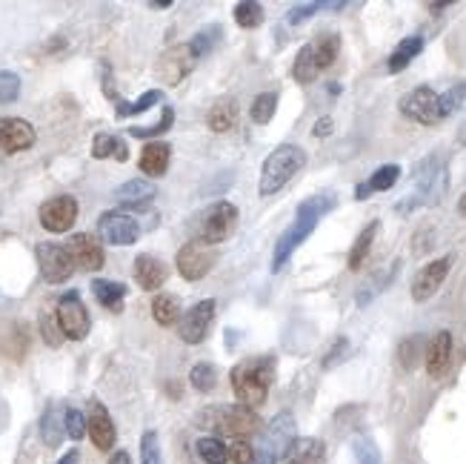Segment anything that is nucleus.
I'll use <instances>...</instances> for the list:
<instances>
[{"label":"nucleus","instance_id":"nucleus-1","mask_svg":"<svg viewBox=\"0 0 466 464\" xmlns=\"http://www.w3.org/2000/svg\"><path fill=\"white\" fill-rule=\"evenodd\" d=\"M332 207H335V198H329V195H315V198L303 201V204L298 207V212H295V221L289 224V230L278 238L275 255H272V273H280L283 267L289 264V258L295 255V250L315 232L318 221L327 215Z\"/></svg>","mask_w":466,"mask_h":464},{"label":"nucleus","instance_id":"nucleus-2","mask_svg":"<svg viewBox=\"0 0 466 464\" xmlns=\"http://www.w3.org/2000/svg\"><path fill=\"white\" fill-rule=\"evenodd\" d=\"M229 381H232L238 405L249 407V410H258L263 401L269 398V390H272L275 356H255V358L240 361V365L232 367Z\"/></svg>","mask_w":466,"mask_h":464},{"label":"nucleus","instance_id":"nucleus-3","mask_svg":"<svg viewBox=\"0 0 466 464\" xmlns=\"http://www.w3.org/2000/svg\"><path fill=\"white\" fill-rule=\"evenodd\" d=\"M303 167H307V152H303L298 144H280V147H275V152L267 160H263V167H260L258 195L260 198L278 195Z\"/></svg>","mask_w":466,"mask_h":464},{"label":"nucleus","instance_id":"nucleus-4","mask_svg":"<svg viewBox=\"0 0 466 464\" xmlns=\"http://www.w3.org/2000/svg\"><path fill=\"white\" fill-rule=\"evenodd\" d=\"M200 428H207L212 433L220 436H232L235 441H249V436L260 433V418L255 410L243 407V405H218V407H207L198 418Z\"/></svg>","mask_w":466,"mask_h":464},{"label":"nucleus","instance_id":"nucleus-5","mask_svg":"<svg viewBox=\"0 0 466 464\" xmlns=\"http://www.w3.org/2000/svg\"><path fill=\"white\" fill-rule=\"evenodd\" d=\"M295 418L292 413H278L267 428L252 441L255 461L252 464H283L289 448L295 445Z\"/></svg>","mask_w":466,"mask_h":464},{"label":"nucleus","instance_id":"nucleus-6","mask_svg":"<svg viewBox=\"0 0 466 464\" xmlns=\"http://www.w3.org/2000/svg\"><path fill=\"white\" fill-rule=\"evenodd\" d=\"M338 52H340L338 35H318L315 40H309V44H303L298 49L295 64H292V77L298 84H315L318 75L335 64Z\"/></svg>","mask_w":466,"mask_h":464},{"label":"nucleus","instance_id":"nucleus-7","mask_svg":"<svg viewBox=\"0 0 466 464\" xmlns=\"http://www.w3.org/2000/svg\"><path fill=\"white\" fill-rule=\"evenodd\" d=\"M235 227H238V207L229 204V201H215L198 218V241L218 247L235 232Z\"/></svg>","mask_w":466,"mask_h":464},{"label":"nucleus","instance_id":"nucleus-8","mask_svg":"<svg viewBox=\"0 0 466 464\" xmlns=\"http://www.w3.org/2000/svg\"><path fill=\"white\" fill-rule=\"evenodd\" d=\"M57 327L60 333H64V338H72V341H84L89 335V327H92V321H89V310L84 304V298H80L75 290H69L64 298L57 301Z\"/></svg>","mask_w":466,"mask_h":464},{"label":"nucleus","instance_id":"nucleus-9","mask_svg":"<svg viewBox=\"0 0 466 464\" xmlns=\"http://www.w3.org/2000/svg\"><path fill=\"white\" fill-rule=\"evenodd\" d=\"M215 258H218V247H209L204 241H187L184 247H180L177 258H175V267L180 273V278L187 281H200L204 275H209V270L215 267Z\"/></svg>","mask_w":466,"mask_h":464},{"label":"nucleus","instance_id":"nucleus-10","mask_svg":"<svg viewBox=\"0 0 466 464\" xmlns=\"http://www.w3.org/2000/svg\"><path fill=\"white\" fill-rule=\"evenodd\" d=\"M400 112L412 118L420 127H435L443 120L441 115V95L432 87H418L400 98Z\"/></svg>","mask_w":466,"mask_h":464},{"label":"nucleus","instance_id":"nucleus-11","mask_svg":"<svg viewBox=\"0 0 466 464\" xmlns=\"http://www.w3.org/2000/svg\"><path fill=\"white\" fill-rule=\"evenodd\" d=\"M35 255H37V267H40V275H44L46 284H64V281L72 278L75 273V261L66 250V244H37L35 247Z\"/></svg>","mask_w":466,"mask_h":464},{"label":"nucleus","instance_id":"nucleus-12","mask_svg":"<svg viewBox=\"0 0 466 464\" xmlns=\"http://www.w3.org/2000/svg\"><path fill=\"white\" fill-rule=\"evenodd\" d=\"M215 310H218L215 298H204V301H198L195 307H189L177 321L180 341H184V345H200V341H204L212 330Z\"/></svg>","mask_w":466,"mask_h":464},{"label":"nucleus","instance_id":"nucleus-13","mask_svg":"<svg viewBox=\"0 0 466 464\" xmlns=\"http://www.w3.org/2000/svg\"><path fill=\"white\" fill-rule=\"evenodd\" d=\"M97 230L104 244L112 247H129L140 238V224L129 215V212H120V210H109L97 218Z\"/></svg>","mask_w":466,"mask_h":464},{"label":"nucleus","instance_id":"nucleus-14","mask_svg":"<svg viewBox=\"0 0 466 464\" xmlns=\"http://www.w3.org/2000/svg\"><path fill=\"white\" fill-rule=\"evenodd\" d=\"M452 261H455V255H441V258L430 261L427 267H420L418 275L412 278V301H418V304L430 301L443 287V281H447V275L452 270Z\"/></svg>","mask_w":466,"mask_h":464},{"label":"nucleus","instance_id":"nucleus-15","mask_svg":"<svg viewBox=\"0 0 466 464\" xmlns=\"http://www.w3.org/2000/svg\"><path fill=\"white\" fill-rule=\"evenodd\" d=\"M37 218H40V227L46 232H69L72 224L77 221V201L72 195L49 198L46 204L40 207Z\"/></svg>","mask_w":466,"mask_h":464},{"label":"nucleus","instance_id":"nucleus-16","mask_svg":"<svg viewBox=\"0 0 466 464\" xmlns=\"http://www.w3.org/2000/svg\"><path fill=\"white\" fill-rule=\"evenodd\" d=\"M35 127L24 118H0V158L17 155L35 147Z\"/></svg>","mask_w":466,"mask_h":464},{"label":"nucleus","instance_id":"nucleus-17","mask_svg":"<svg viewBox=\"0 0 466 464\" xmlns=\"http://www.w3.org/2000/svg\"><path fill=\"white\" fill-rule=\"evenodd\" d=\"M195 64H198V57H195L189 44L172 46L157 60V77L164 80V84H169V87H177L180 80H184L195 69Z\"/></svg>","mask_w":466,"mask_h":464},{"label":"nucleus","instance_id":"nucleus-18","mask_svg":"<svg viewBox=\"0 0 466 464\" xmlns=\"http://www.w3.org/2000/svg\"><path fill=\"white\" fill-rule=\"evenodd\" d=\"M66 250H69V255H72V261H75V267L86 270V273L100 270V267H104V261H106L104 244H100V241H97L95 235H89V232H77V235H72V238L66 241Z\"/></svg>","mask_w":466,"mask_h":464},{"label":"nucleus","instance_id":"nucleus-19","mask_svg":"<svg viewBox=\"0 0 466 464\" xmlns=\"http://www.w3.org/2000/svg\"><path fill=\"white\" fill-rule=\"evenodd\" d=\"M452 361V333L450 330H438L430 341H427V353H423V365H427V373L432 378H441L450 370Z\"/></svg>","mask_w":466,"mask_h":464},{"label":"nucleus","instance_id":"nucleus-20","mask_svg":"<svg viewBox=\"0 0 466 464\" xmlns=\"http://www.w3.org/2000/svg\"><path fill=\"white\" fill-rule=\"evenodd\" d=\"M89 438L97 450H112L115 448V438H117V430H115V421L109 416V410L104 405H92L89 410Z\"/></svg>","mask_w":466,"mask_h":464},{"label":"nucleus","instance_id":"nucleus-21","mask_svg":"<svg viewBox=\"0 0 466 464\" xmlns=\"http://www.w3.org/2000/svg\"><path fill=\"white\" fill-rule=\"evenodd\" d=\"M155 184L147 178H135V180H127V184H120L115 190V201L117 204H124L127 210H147L152 201H155Z\"/></svg>","mask_w":466,"mask_h":464},{"label":"nucleus","instance_id":"nucleus-22","mask_svg":"<svg viewBox=\"0 0 466 464\" xmlns=\"http://www.w3.org/2000/svg\"><path fill=\"white\" fill-rule=\"evenodd\" d=\"M167 275H169V270H167V264L157 255L144 253V255L135 258V281H137L140 290H149V293L160 290V287H164Z\"/></svg>","mask_w":466,"mask_h":464},{"label":"nucleus","instance_id":"nucleus-23","mask_svg":"<svg viewBox=\"0 0 466 464\" xmlns=\"http://www.w3.org/2000/svg\"><path fill=\"white\" fill-rule=\"evenodd\" d=\"M169 160H172V147L164 144V140H152V144H147L144 152H140L137 167L149 178H160L169 170Z\"/></svg>","mask_w":466,"mask_h":464},{"label":"nucleus","instance_id":"nucleus-24","mask_svg":"<svg viewBox=\"0 0 466 464\" xmlns=\"http://www.w3.org/2000/svg\"><path fill=\"white\" fill-rule=\"evenodd\" d=\"M323 459H327V445L315 436H303L295 438V445L289 448L283 464H323Z\"/></svg>","mask_w":466,"mask_h":464},{"label":"nucleus","instance_id":"nucleus-25","mask_svg":"<svg viewBox=\"0 0 466 464\" xmlns=\"http://www.w3.org/2000/svg\"><path fill=\"white\" fill-rule=\"evenodd\" d=\"M92 293L97 298L100 307H106L112 313H120L124 310V301H127V284H120V281H109V278H95L92 281Z\"/></svg>","mask_w":466,"mask_h":464},{"label":"nucleus","instance_id":"nucleus-26","mask_svg":"<svg viewBox=\"0 0 466 464\" xmlns=\"http://www.w3.org/2000/svg\"><path fill=\"white\" fill-rule=\"evenodd\" d=\"M238 115H240L238 100L235 98H220L218 104H212V109L207 115V124H209L212 132H229L238 124Z\"/></svg>","mask_w":466,"mask_h":464},{"label":"nucleus","instance_id":"nucleus-27","mask_svg":"<svg viewBox=\"0 0 466 464\" xmlns=\"http://www.w3.org/2000/svg\"><path fill=\"white\" fill-rule=\"evenodd\" d=\"M423 52V37L420 35H410V37H403L400 44L395 46V52L390 55V60H387V69L395 75V72H403L407 69L412 60L418 57Z\"/></svg>","mask_w":466,"mask_h":464},{"label":"nucleus","instance_id":"nucleus-28","mask_svg":"<svg viewBox=\"0 0 466 464\" xmlns=\"http://www.w3.org/2000/svg\"><path fill=\"white\" fill-rule=\"evenodd\" d=\"M92 155H95L97 160H104V158L129 160V147H127V140H124V138L109 135V132H100V135H95V140H92Z\"/></svg>","mask_w":466,"mask_h":464},{"label":"nucleus","instance_id":"nucleus-29","mask_svg":"<svg viewBox=\"0 0 466 464\" xmlns=\"http://www.w3.org/2000/svg\"><path fill=\"white\" fill-rule=\"evenodd\" d=\"M378 221H370L367 227L360 230V235L355 238V244H352V250H350V270L352 273H358L363 264H367V255H370V250H372V241H375V235H378Z\"/></svg>","mask_w":466,"mask_h":464},{"label":"nucleus","instance_id":"nucleus-30","mask_svg":"<svg viewBox=\"0 0 466 464\" xmlns=\"http://www.w3.org/2000/svg\"><path fill=\"white\" fill-rule=\"evenodd\" d=\"M66 436V425L60 421L55 407H46V413L40 416V438H44L46 448H60V441Z\"/></svg>","mask_w":466,"mask_h":464},{"label":"nucleus","instance_id":"nucleus-31","mask_svg":"<svg viewBox=\"0 0 466 464\" xmlns=\"http://www.w3.org/2000/svg\"><path fill=\"white\" fill-rule=\"evenodd\" d=\"M152 318L160 327H172L175 321H180V301L175 295H155L152 301Z\"/></svg>","mask_w":466,"mask_h":464},{"label":"nucleus","instance_id":"nucleus-32","mask_svg":"<svg viewBox=\"0 0 466 464\" xmlns=\"http://www.w3.org/2000/svg\"><path fill=\"white\" fill-rule=\"evenodd\" d=\"M198 456L204 459L207 464H227L229 461V448L224 445V438L218 436H204L198 438Z\"/></svg>","mask_w":466,"mask_h":464},{"label":"nucleus","instance_id":"nucleus-33","mask_svg":"<svg viewBox=\"0 0 466 464\" xmlns=\"http://www.w3.org/2000/svg\"><path fill=\"white\" fill-rule=\"evenodd\" d=\"M164 100V92L160 89H149V92H144L137 100H117V109H115V115L117 118H129V115H140V112H147V109H152L155 104H160Z\"/></svg>","mask_w":466,"mask_h":464},{"label":"nucleus","instance_id":"nucleus-34","mask_svg":"<svg viewBox=\"0 0 466 464\" xmlns=\"http://www.w3.org/2000/svg\"><path fill=\"white\" fill-rule=\"evenodd\" d=\"M275 112H278V95L275 92H260L255 100H252V107H249V115H252V120L255 124H269V120L275 118Z\"/></svg>","mask_w":466,"mask_h":464},{"label":"nucleus","instance_id":"nucleus-35","mask_svg":"<svg viewBox=\"0 0 466 464\" xmlns=\"http://www.w3.org/2000/svg\"><path fill=\"white\" fill-rule=\"evenodd\" d=\"M398 178H400V167H398V164L378 167V170L370 175V180H367V190H370V195H372V192H387V190H392V187L398 184Z\"/></svg>","mask_w":466,"mask_h":464},{"label":"nucleus","instance_id":"nucleus-36","mask_svg":"<svg viewBox=\"0 0 466 464\" xmlns=\"http://www.w3.org/2000/svg\"><path fill=\"white\" fill-rule=\"evenodd\" d=\"M220 35H224V32H220V26L218 24H212V26H204V29H200L192 40H189V46H192V52H195V57L200 60V57H207L212 49H215V44H218V40H220Z\"/></svg>","mask_w":466,"mask_h":464},{"label":"nucleus","instance_id":"nucleus-37","mask_svg":"<svg viewBox=\"0 0 466 464\" xmlns=\"http://www.w3.org/2000/svg\"><path fill=\"white\" fill-rule=\"evenodd\" d=\"M466 107V80H458L447 92L441 95V115L450 118L455 112H461Z\"/></svg>","mask_w":466,"mask_h":464},{"label":"nucleus","instance_id":"nucleus-38","mask_svg":"<svg viewBox=\"0 0 466 464\" xmlns=\"http://www.w3.org/2000/svg\"><path fill=\"white\" fill-rule=\"evenodd\" d=\"M235 20L240 29H258L263 24V6L255 4V0H243V4L235 6Z\"/></svg>","mask_w":466,"mask_h":464},{"label":"nucleus","instance_id":"nucleus-39","mask_svg":"<svg viewBox=\"0 0 466 464\" xmlns=\"http://www.w3.org/2000/svg\"><path fill=\"white\" fill-rule=\"evenodd\" d=\"M189 381H192V387H195L198 393H212L215 385H218V370H215L212 365H207V361H200V365L192 367Z\"/></svg>","mask_w":466,"mask_h":464},{"label":"nucleus","instance_id":"nucleus-40","mask_svg":"<svg viewBox=\"0 0 466 464\" xmlns=\"http://www.w3.org/2000/svg\"><path fill=\"white\" fill-rule=\"evenodd\" d=\"M395 270H398V264H392V267H390L387 273H383V275H375V278L370 281V284H363V290H360V293H358V298H355V301H358V307H367L378 293H383V287H387L390 281H392Z\"/></svg>","mask_w":466,"mask_h":464},{"label":"nucleus","instance_id":"nucleus-41","mask_svg":"<svg viewBox=\"0 0 466 464\" xmlns=\"http://www.w3.org/2000/svg\"><path fill=\"white\" fill-rule=\"evenodd\" d=\"M172 124H175V109H172V107H164V112H160V120H157V124H152V127H132L129 132H132L135 138H157V135L169 132Z\"/></svg>","mask_w":466,"mask_h":464},{"label":"nucleus","instance_id":"nucleus-42","mask_svg":"<svg viewBox=\"0 0 466 464\" xmlns=\"http://www.w3.org/2000/svg\"><path fill=\"white\" fill-rule=\"evenodd\" d=\"M140 464H164V453H160V438L155 430H147L140 438Z\"/></svg>","mask_w":466,"mask_h":464},{"label":"nucleus","instance_id":"nucleus-43","mask_svg":"<svg viewBox=\"0 0 466 464\" xmlns=\"http://www.w3.org/2000/svg\"><path fill=\"white\" fill-rule=\"evenodd\" d=\"M423 353H427V345H423V338H418V335H412V338H407L400 345V350H398V356H400V365L403 367H415L418 361L423 358Z\"/></svg>","mask_w":466,"mask_h":464},{"label":"nucleus","instance_id":"nucleus-44","mask_svg":"<svg viewBox=\"0 0 466 464\" xmlns=\"http://www.w3.org/2000/svg\"><path fill=\"white\" fill-rule=\"evenodd\" d=\"M64 425H66V436L69 438H75V441H80L84 436H89V418L80 413V410H75V407H69L66 413H64Z\"/></svg>","mask_w":466,"mask_h":464},{"label":"nucleus","instance_id":"nucleus-45","mask_svg":"<svg viewBox=\"0 0 466 464\" xmlns=\"http://www.w3.org/2000/svg\"><path fill=\"white\" fill-rule=\"evenodd\" d=\"M20 95V77L9 69L0 72V104H12Z\"/></svg>","mask_w":466,"mask_h":464},{"label":"nucleus","instance_id":"nucleus-46","mask_svg":"<svg viewBox=\"0 0 466 464\" xmlns=\"http://www.w3.org/2000/svg\"><path fill=\"white\" fill-rule=\"evenodd\" d=\"M229 459H232L235 464H252V461H255V450H252L249 441H232Z\"/></svg>","mask_w":466,"mask_h":464},{"label":"nucleus","instance_id":"nucleus-47","mask_svg":"<svg viewBox=\"0 0 466 464\" xmlns=\"http://www.w3.org/2000/svg\"><path fill=\"white\" fill-rule=\"evenodd\" d=\"M40 330H44V338H46V345H49V347H60V341H64V333H60L57 325H52V318H49V315L40 318Z\"/></svg>","mask_w":466,"mask_h":464},{"label":"nucleus","instance_id":"nucleus-48","mask_svg":"<svg viewBox=\"0 0 466 464\" xmlns=\"http://www.w3.org/2000/svg\"><path fill=\"white\" fill-rule=\"evenodd\" d=\"M355 450H358V464H380L378 450L370 445V441H358Z\"/></svg>","mask_w":466,"mask_h":464},{"label":"nucleus","instance_id":"nucleus-49","mask_svg":"<svg viewBox=\"0 0 466 464\" xmlns=\"http://www.w3.org/2000/svg\"><path fill=\"white\" fill-rule=\"evenodd\" d=\"M347 347H350V341H347V338H343V335H340V338L335 341V347H332V350L327 353V358H323V367H327V370H329L332 365H338V361H340V356H343V353H347Z\"/></svg>","mask_w":466,"mask_h":464},{"label":"nucleus","instance_id":"nucleus-50","mask_svg":"<svg viewBox=\"0 0 466 464\" xmlns=\"http://www.w3.org/2000/svg\"><path fill=\"white\" fill-rule=\"evenodd\" d=\"M332 132V118H320L318 124H315V135L318 138H327Z\"/></svg>","mask_w":466,"mask_h":464},{"label":"nucleus","instance_id":"nucleus-51","mask_svg":"<svg viewBox=\"0 0 466 464\" xmlns=\"http://www.w3.org/2000/svg\"><path fill=\"white\" fill-rule=\"evenodd\" d=\"M106 464H132V456L127 450H115Z\"/></svg>","mask_w":466,"mask_h":464},{"label":"nucleus","instance_id":"nucleus-52","mask_svg":"<svg viewBox=\"0 0 466 464\" xmlns=\"http://www.w3.org/2000/svg\"><path fill=\"white\" fill-rule=\"evenodd\" d=\"M57 464H80V453H77V450H69V453H66L64 459H60Z\"/></svg>","mask_w":466,"mask_h":464},{"label":"nucleus","instance_id":"nucleus-53","mask_svg":"<svg viewBox=\"0 0 466 464\" xmlns=\"http://www.w3.org/2000/svg\"><path fill=\"white\" fill-rule=\"evenodd\" d=\"M149 6H152V9H169L172 4H169V0H152Z\"/></svg>","mask_w":466,"mask_h":464},{"label":"nucleus","instance_id":"nucleus-54","mask_svg":"<svg viewBox=\"0 0 466 464\" xmlns=\"http://www.w3.org/2000/svg\"><path fill=\"white\" fill-rule=\"evenodd\" d=\"M458 140H461V144H466V124L461 127V135H458Z\"/></svg>","mask_w":466,"mask_h":464},{"label":"nucleus","instance_id":"nucleus-55","mask_svg":"<svg viewBox=\"0 0 466 464\" xmlns=\"http://www.w3.org/2000/svg\"><path fill=\"white\" fill-rule=\"evenodd\" d=\"M461 212H466V192H463V198H461V207H458Z\"/></svg>","mask_w":466,"mask_h":464}]
</instances>
